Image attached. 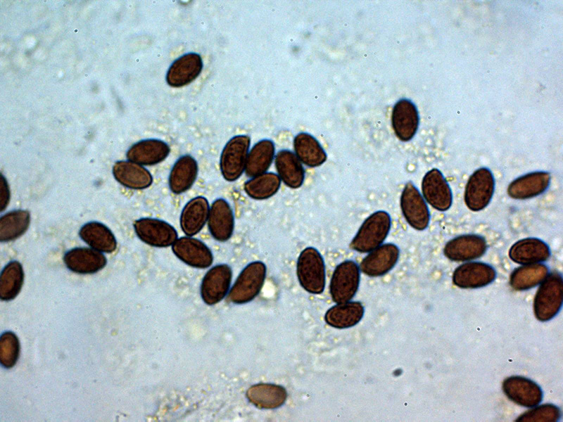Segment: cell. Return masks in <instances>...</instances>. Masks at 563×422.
I'll return each instance as SVG.
<instances>
[{
  "instance_id": "74e56055",
  "label": "cell",
  "mask_w": 563,
  "mask_h": 422,
  "mask_svg": "<svg viewBox=\"0 0 563 422\" xmlns=\"http://www.w3.org/2000/svg\"><path fill=\"white\" fill-rule=\"evenodd\" d=\"M561 417V411L555 405L544 404L522 414L517 418L519 422H555Z\"/></svg>"
},
{
  "instance_id": "f35d334b",
  "label": "cell",
  "mask_w": 563,
  "mask_h": 422,
  "mask_svg": "<svg viewBox=\"0 0 563 422\" xmlns=\"http://www.w3.org/2000/svg\"><path fill=\"white\" fill-rule=\"evenodd\" d=\"M0 188V206L1 210L2 211L5 207H6L10 197L7 182L2 174L1 177Z\"/></svg>"
},
{
  "instance_id": "e0dca14e",
  "label": "cell",
  "mask_w": 563,
  "mask_h": 422,
  "mask_svg": "<svg viewBox=\"0 0 563 422\" xmlns=\"http://www.w3.org/2000/svg\"><path fill=\"white\" fill-rule=\"evenodd\" d=\"M505 395L522 407H533L543 399V392L534 381L522 376H510L502 383Z\"/></svg>"
},
{
  "instance_id": "4316f807",
  "label": "cell",
  "mask_w": 563,
  "mask_h": 422,
  "mask_svg": "<svg viewBox=\"0 0 563 422\" xmlns=\"http://www.w3.org/2000/svg\"><path fill=\"white\" fill-rule=\"evenodd\" d=\"M113 174L120 184L131 189H145L153 183L150 172L132 161H117L113 165Z\"/></svg>"
},
{
  "instance_id": "603a6c76",
  "label": "cell",
  "mask_w": 563,
  "mask_h": 422,
  "mask_svg": "<svg viewBox=\"0 0 563 422\" xmlns=\"http://www.w3.org/2000/svg\"><path fill=\"white\" fill-rule=\"evenodd\" d=\"M512 261L519 264H531L547 260L550 250L546 243L537 238H526L515 242L509 250Z\"/></svg>"
},
{
  "instance_id": "d590c367",
  "label": "cell",
  "mask_w": 563,
  "mask_h": 422,
  "mask_svg": "<svg viewBox=\"0 0 563 422\" xmlns=\"http://www.w3.org/2000/svg\"><path fill=\"white\" fill-rule=\"evenodd\" d=\"M24 281L21 264L11 261L3 269L0 276V298L4 301L14 299L20 293Z\"/></svg>"
},
{
  "instance_id": "5b68a950",
  "label": "cell",
  "mask_w": 563,
  "mask_h": 422,
  "mask_svg": "<svg viewBox=\"0 0 563 422\" xmlns=\"http://www.w3.org/2000/svg\"><path fill=\"white\" fill-rule=\"evenodd\" d=\"M266 271V266L261 261L248 264L235 281L228 299L236 304L251 301L259 294L263 286Z\"/></svg>"
},
{
  "instance_id": "44dd1931",
  "label": "cell",
  "mask_w": 563,
  "mask_h": 422,
  "mask_svg": "<svg viewBox=\"0 0 563 422\" xmlns=\"http://www.w3.org/2000/svg\"><path fill=\"white\" fill-rule=\"evenodd\" d=\"M550 174L544 171L533 172L513 180L507 187L508 196L516 200L536 197L545 192L550 184Z\"/></svg>"
},
{
  "instance_id": "ac0fdd59",
  "label": "cell",
  "mask_w": 563,
  "mask_h": 422,
  "mask_svg": "<svg viewBox=\"0 0 563 422\" xmlns=\"http://www.w3.org/2000/svg\"><path fill=\"white\" fill-rule=\"evenodd\" d=\"M203 67V59L198 53H185L171 64L166 74V82L172 87H184L198 77Z\"/></svg>"
},
{
  "instance_id": "d6986e66",
  "label": "cell",
  "mask_w": 563,
  "mask_h": 422,
  "mask_svg": "<svg viewBox=\"0 0 563 422\" xmlns=\"http://www.w3.org/2000/svg\"><path fill=\"white\" fill-rule=\"evenodd\" d=\"M209 202L204 196L190 199L183 207L179 216V226L185 236H194L207 224Z\"/></svg>"
},
{
  "instance_id": "4fadbf2b",
  "label": "cell",
  "mask_w": 563,
  "mask_h": 422,
  "mask_svg": "<svg viewBox=\"0 0 563 422\" xmlns=\"http://www.w3.org/2000/svg\"><path fill=\"white\" fill-rule=\"evenodd\" d=\"M232 277V269L227 264H217L210 268L205 274L201 286L203 301L212 305L222 300L229 288Z\"/></svg>"
},
{
  "instance_id": "7402d4cb",
  "label": "cell",
  "mask_w": 563,
  "mask_h": 422,
  "mask_svg": "<svg viewBox=\"0 0 563 422\" xmlns=\"http://www.w3.org/2000/svg\"><path fill=\"white\" fill-rule=\"evenodd\" d=\"M198 174V166L196 159L188 154L180 156L170 172V190L176 195L186 192L195 183Z\"/></svg>"
},
{
  "instance_id": "30bf717a",
  "label": "cell",
  "mask_w": 563,
  "mask_h": 422,
  "mask_svg": "<svg viewBox=\"0 0 563 422\" xmlns=\"http://www.w3.org/2000/svg\"><path fill=\"white\" fill-rule=\"evenodd\" d=\"M174 255L186 264L198 269L209 267L213 255L208 246L194 236L179 237L171 246Z\"/></svg>"
},
{
  "instance_id": "7c38bea8",
  "label": "cell",
  "mask_w": 563,
  "mask_h": 422,
  "mask_svg": "<svg viewBox=\"0 0 563 422\" xmlns=\"http://www.w3.org/2000/svg\"><path fill=\"white\" fill-rule=\"evenodd\" d=\"M234 215L230 204L219 198L210 206L207 221L208 231L214 240L224 243L229 241L234 230Z\"/></svg>"
},
{
  "instance_id": "52a82bcc",
  "label": "cell",
  "mask_w": 563,
  "mask_h": 422,
  "mask_svg": "<svg viewBox=\"0 0 563 422\" xmlns=\"http://www.w3.org/2000/svg\"><path fill=\"white\" fill-rule=\"evenodd\" d=\"M360 271L357 263L350 260L336 267L329 285L330 294L334 302H347L355 296L360 283Z\"/></svg>"
},
{
  "instance_id": "4dcf8cb0",
  "label": "cell",
  "mask_w": 563,
  "mask_h": 422,
  "mask_svg": "<svg viewBox=\"0 0 563 422\" xmlns=\"http://www.w3.org/2000/svg\"><path fill=\"white\" fill-rule=\"evenodd\" d=\"M79 234L85 243L96 250L110 253L117 248V241L113 232L102 223L88 222L81 227Z\"/></svg>"
},
{
  "instance_id": "d4e9b609",
  "label": "cell",
  "mask_w": 563,
  "mask_h": 422,
  "mask_svg": "<svg viewBox=\"0 0 563 422\" xmlns=\"http://www.w3.org/2000/svg\"><path fill=\"white\" fill-rule=\"evenodd\" d=\"M277 174L281 181L292 189L299 188L305 180V170L302 162L292 151L283 149L274 157Z\"/></svg>"
},
{
  "instance_id": "2e32d148",
  "label": "cell",
  "mask_w": 563,
  "mask_h": 422,
  "mask_svg": "<svg viewBox=\"0 0 563 422\" xmlns=\"http://www.w3.org/2000/svg\"><path fill=\"white\" fill-rule=\"evenodd\" d=\"M483 237L477 234L458 236L446 243L444 255L452 261L465 262L481 257L486 251Z\"/></svg>"
},
{
  "instance_id": "83f0119b",
  "label": "cell",
  "mask_w": 563,
  "mask_h": 422,
  "mask_svg": "<svg viewBox=\"0 0 563 422\" xmlns=\"http://www.w3.org/2000/svg\"><path fill=\"white\" fill-rule=\"evenodd\" d=\"M274 157L275 147L272 140L258 141L248 152L245 174L250 178L267 172Z\"/></svg>"
},
{
  "instance_id": "8d00e7d4",
  "label": "cell",
  "mask_w": 563,
  "mask_h": 422,
  "mask_svg": "<svg viewBox=\"0 0 563 422\" xmlns=\"http://www.w3.org/2000/svg\"><path fill=\"white\" fill-rule=\"evenodd\" d=\"M20 354V343L11 331L4 333L0 338V362L6 369L15 366Z\"/></svg>"
},
{
  "instance_id": "7a4b0ae2",
  "label": "cell",
  "mask_w": 563,
  "mask_h": 422,
  "mask_svg": "<svg viewBox=\"0 0 563 422\" xmlns=\"http://www.w3.org/2000/svg\"><path fill=\"white\" fill-rule=\"evenodd\" d=\"M296 274L302 288L312 294H320L325 287V265L317 249L307 247L300 253Z\"/></svg>"
},
{
  "instance_id": "ba28073f",
  "label": "cell",
  "mask_w": 563,
  "mask_h": 422,
  "mask_svg": "<svg viewBox=\"0 0 563 422\" xmlns=\"http://www.w3.org/2000/svg\"><path fill=\"white\" fill-rule=\"evenodd\" d=\"M400 205L405 219L412 228L417 231L427 228L430 221L429 208L422 195L410 181L402 191Z\"/></svg>"
},
{
  "instance_id": "836d02e7",
  "label": "cell",
  "mask_w": 563,
  "mask_h": 422,
  "mask_svg": "<svg viewBox=\"0 0 563 422\" xmlns=\"http://www.w3.org/2000/svg\"><path fill=\"white\" fill-rule=\"evenodd\" d=\"M548 274V268L540 263L525 264L515 269L510 277V284L516 290H526L541 283Z\"/></svg>"
},
{
  "instance_id": "6da1fadb",
  "label": "cell",
  "mask_w": 563,
  "mask_h": 422,
  "mask_svg": "<svg viewBox=\"0 0 563 422\" xmlns=\"http://www.w3.org/2000/svg\"><path fill=\"white\" fill-rule=\"evenodd\" d=\"M391 227L390 215L377 210L368 216L360 225L350 243L351 250L368 253L384 243Z\"/></svg>"
},
{
  "instance_id": "f546056e",
  "label": "cell",
  "mask_w": 563,
  "mask_h": 422,
  "mask_svg": "<svg viewBox=\"0 0 563 422\" xmlns=\"http://www.w3.org/2000/svg\"><path fill=\"white\" fill-rule=\"evenodd\" d=\"M364 314L360 302L339 303L329 309L324 316L326 323L336 328H347L358 324Z\"/></svg>"
},
{
  "instance_id": "5bb4252c",
  "label": "cell",
  "mask_w": 563,
  "mask_h": 422,
  "mask_svg": "<svg viewBox=\"0 0 563 422\" xmlns=\"http://www.w3.org/2000/svg\"><path fill=\"white\" fill-rule=\"evenodd\" d=\"M400 255L398 247L394 243H383L368 252L360 264V270L371 277L383 276L396 264Z\"/></svg>"
},
{
  "instance_id": "484cf974",
  "label": "cell",
  "mask_w": 563,
  "mask_h": 422,
  "mask_svg": "<svg viewBox=\"0 0 563 422\" xmlns=\"http://www.w3.org/2000/svg\"><path fill=\"white\" fill-rule=\"evenodd\" d=\"M66 267L75 273L94 274L103 269L107 262L101 252L88 248H75L63 257Z\"/></svg>"
},
{
  "instance_id": "9c48e42d",
  "label": "cell",
  "mask_w": 563,
  "mask_h": 422,
  "mask_svg": "<svg viewBox=\"0 0 563 422\" xmlns=\"http://www.w3.org/2000/svg\"><path fill=\"white\" fill-rule=\"evenodd\" d=\"M138 238L148 245L156 248L172 246L179 238L177 230L168 222L156 218L144 217L134 223Z\"/></svg>"
},
{
  "instance_id": "8fae6325",
  "label": "cell",
  "mask_w": 563,
  "mask_h": 422,
  "mask_svg": "<svg viewBox=\"0 0 563 422\" xmlns=\"http://www.w3.org/2000/svg\"><path fill=\"white\" fill-rule=\"evenodd\" d=\"M422 196L434 209L444 212L453 202L450 187L441 172L434 168L428 171L422 181Z\"/></svg>"
},
{
  "instance_id": "8992f818",
  "label": "cell",
  "mask_w": 563,
  "mask_h": 422,
  "mask_svg": "<svg viewBox=\"0 0 563 422\" xmlns=\"http://www.w3.org/2000/svg\"><path fill=\"white\" fill-rule=\"evenodd\" d=\"M495 190V179L486 167L475 170L469 177L464 189V200L473 212L483 210L490 203Z\"/></svg>"
},
{
  "instance_id": "1f68e13d",
  "label": "cell",
  "mask_w": 563,
  "mask_h": 422,
  "mask_svg": "<svg viewBox=\"0 0 563 422\" xmlns=\"http://www.w3.org/2000/svg\"><path fill=\"white\" fill-rule=\"evenodd\" d=\"M248 400L260 409H275L286 401V389L278 385L258 384L251 386L246 392Z\"/></svg>"
},
{
  "instance_id": "cb8c5ba5",
  "label": "cell",
  "mask_w": 563,
  "mask_h": 422,
  "mask_svg": "<svg viewBox=\"0 0 563 422\" xmlns=\"http://www.w3.org/2000/svg\"><path fill=\"white\" fill-rule=\"evenodd\" d=\"M170 152V148L165 141L149 139L133 144L127 152V158L141 165H154L163 161Z\"/></svg>"
},
{
  "instance_id": "ffe728a7",
  "label": "cell",
  "mask_w": 563,
  "mask_h": 422,
  "mask_svg": "<svg viewBox=\"0 0 563 422\" xmlns=\"http://www.w3.org/2000/svg\"><path fill=\"white\" fill-rule=\"evenodd\" d=\"M392 127L397 137L402 141L413 138L419 125V115L415 104L403 98L394 106L391 117Z\"/></svg>"
},
{
  "instance_id": "9a60e30c",
  "label": "cell",
  "mask_w": 563,
  "mask_h": 422,
  "mask_svg": "<svg viewBox=\"0 0 563 422\" xmlns=\"http://www.w3.org/2000/svg\"><path fill=\"white\" fill-rule=\"evenodd\" d=\"M495 277V270L490 264L480 262H469L455 269L453 282L459 288H477L491 283Z\"/></svg>"
},
{
  "instance_id": "d6a6232c",
  "label": "cell",
  "mask_w": 563,
  "mask_h": 422,
  "mask_svg": "<svg viewBox=\"0 0 563 422\" xmlns=\"http://www.w3.org/2000/svg\"><path fill=\"white\" fill-rule=\"evenodd\" d=\"M282 181L276 173L265 172L250 177L243 185L246 194L251 199L264 200L274 196L279 190Z\"/></svg>"
},
{
  "instance_id": "3957f363",
  "label": "cell",
  "mask_w": 563,
  "mask_h": 422,
  "mask_svg": "<svg viewBox=\"0 0 563 422\" xmlns=\"http://www.w3.org/2000/svg\"><path fill=\"white\" fill-rule=\"evenodd\" d=\"M563 300V280L558 272L546 276L538 289L534 298L536 317L541 321H549L560 310Z\"/></svg>"
},
{
  "instance_id": "e575fe53",
  "label": "cell",
  "mask_w": 563,
  "mask_h": 422,
  "mask_svg": "<svg viewBox=\"0 0 563 422\" xmlns=\"http://www.w3.org/2000/svg\"><path fill=\"white\" fill-rule=\"evenodd\" d=\"M30 215L27 210L8 212L0 218V241L7 242L22 236L28 229Z\"/></svg>"
},
{
  "instance_id": "277c9868",
  "label": "cell",
  "mask_w": 563,
  "mask_h": 422,
  "mask_svg": "<svg viewBox=\"0 0 563 422\" xmlns=\"http://www.w3.org/2000/svg\"><path fill=\"white\" fill-rule=\"evenodd\" d=\"M250 146V136L243 134L232 137L224 145L220 158V170L225 181H235L245 173Z\"/></svg>"
},
{
  "instance_id": "f1b7e54d",
  "label": "cell",
  "mask_w": 563,
  "mask_h": 422,
  "mask_svg": "<svg viewBox=\"0 0 563 422\" xmlns=\"http://www.w3.org/2000/svg\"><path fill=\"white\" fill-rule=\"evenodd\" d=\"M295 154L299 160L309 167H317L327 160V153L318 141L312 135L301 132L293 139Z\"/></svg>"
}]
</instances>
